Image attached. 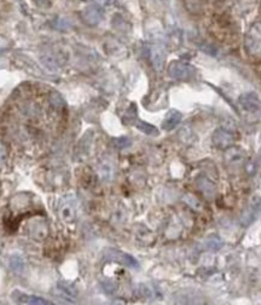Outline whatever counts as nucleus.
<instances>
[{"instance_id": "nucleus-10", "label": "nucleus", "mask_w": 261, "mask_h": 305, "mask_svg": "<svg viewBox=\"0 0 261 305\" xmlns=\"http://www.w3.org/2000/svg\"><path fill=\"white\" fill-rule=\"evenodd\" d=\"M180 120H182V114L177 112V110H170L162 123V127L167 131L172 130L180 122Z\"/></svg>"}, {"instance_id": "nucleus-3", "label": "nucleus", "mask_w": 261, "mask_h": 305, "mask_svg": "<svg viewBox=\"0 0 261 305\" xmlns=\"http://www.w3.org/2000/svg\"><path fill=\"white\" fill-rule=\"evenodd\" d=\"M105 258L110 262H115V263L124 264V265L129 266V268H138V262L133 258L130 254L125 253V252L119 251V249L109 248L105 251Z\"/></svg>"}, {"instance_id": "nucleus-7", "label": "nucleus", "mask_w": 261, "mask_h": 305, "mask_svg": "<svg viewBox=\"0 0 261 305\" xmlns=\"http://www.w3.org/2000/svg\"><path fill=\"white\" fill-rule=\"evenodd\" d=\"M12 298L15 299L19 303H24V304H51L49 301L46 299L41 298V297H37V296H27V294L22 293L19 291H15L12 293Z\"/></svg>"}, {"instance_id": "nucleus-5", "label": "nucleus", "mask_w": 261, "mask_h": 305, "mask_svg": "<svg viewBox=\"0 0 261 305\" xmlns=\"http://www.w3.org/2000/svg\"><path fill=\"white\" fill-rule=\"evenodd\" d=\"M29 234L35 241H42L46 239L47 234H49V226L45 223V221H34L29 225Z\"/></svg>"}, {"instance_id": "nucleus-6", "label": "nucleus", "mask_w": 261, "mask_h": 305, "mask_svg": "<svg viewBox=\"0 0 261 305\" xmlns=\"http://www.w3.org/2000/svg\"><path fill=\"white\" fill-rule=\"evenodd\" d=\"M213 143L215 144V147L224 149V148H227L228 145H231L233 143V135L231 132H228L227 130L219 128L213 135Z\"/></svg>"}, {"instance_id": "nucleus-9", "label": "nucleus", "mask_w": 261, "mask_h": 305, "mask_svg": "<svg viewBox=\"0 0 261 305\" xmlns=\"http://www.w3.org/2000/svg\"><path fill=\"white\" fill-rule=\"evenodd\" d=\"M151 61L154 64L155 69L161 70L163 67V61H165V52H163V47L159 46H152L151 49Z\"/></svg>"}, {"instance_id": "nucleus-8", "label": "nucleus", "mask_w": 261, "mask_h": 305, "mask_svg": "<svg viewBox=\"0 0 261 305\" xmlns=\"http://www.w3.org/2000/svg\"><path fill=\"white\" fill-rule=\"evenodd\" d=\"M240 103L245 110H249V112H254V110L259 109L260 102L258 100L257 96L254 93H244V95L241 96Z\"/></svg>"}, {"instance_id": "nucleus-11", "label": "nucleus", "mask_w": 261, "mask_h": 305, "mask_svg": "<svg viewBox=\"0 0 261 305\" xmlns=\"http://www.w3.org/2000/svg\"><path fill=\"white\" fill-rule=\"evenodd\" d=\"M134 125H135V127L139 128L142 132L147 133V135H157V133H159V131H157L156 127H154V126L150 125V123H148V122H140V120H135Z\"/></svg>"}, {"instance_id": "nucleus-12", "label": "nucleus", "mask_w": 261, "mask_h": 305, "mask_svg": "<svg viewBox=\"0 0 261 305\" xmlns=\"http://www.w3.org/2000/svg\"><path fill=\"white\" fill-rule=\"evenodd\" d=\"M10 266H11L12 270H15L16 273H22L24 269L23 259L19 256H12L11 259H10Z\"/></svg>"}, {"instance_id": "nucleus-2", "label": "nucleus", "mask_w": 261, "mask_h": 305, "mask_svg": "<svg viewBox=\"0 0 261 305\" xmlns=\"http://www.w3.org/2000/svg\"><path fill=\"white\" fill-rule=\"evenodd\" d=\"M76 200L74 198H70V196L64 198L58 206V214L62 221L67 223L74 221L76 218Z\"/></svg>"}, {"instance_id": "nucleus-4", "label": "nucleus", "mask_w": 261, "mask_h": 305, "mask_svg": "<svg viewBox=\"0 0 261 305\" xmlns=\"http://www.w3.org/2000/svg\"><path fill=\"white\" fill-rule=\"evenodd\" d=\"M195 68L184 62H173L169 67V75L174 79L185 80L194 77Z\"/></svg>"}, {"instance_id": "nucleus-14", "label": "nucleus", "mask_w": 261, "mask_h": 305, "mask_svg": "<svg viewBox=\"0 0 261 305\" xmlns=\"http://www.w3.org/2000/svg\"><path fill=\"white\" fill-rule=\"evenodd\" d=\"M7 160V149L1 142H0V167H4Z\"/></svg>"}, {"instance_id": "nucleus-1", "label": "nucleus", "mask_w": 261, "mask_h": 305, "mask_svg": "<svg viewBox=\"0 0 261 305\" xmlns=\"http://www.w3.org/2000/svg\"><path fill=\"white\" fill-rule=\"evenodd\" d=\"M245 49L250 55L261 54V22L253 24L245 35Z\"/></svg>"}, {"instance_id": "nucleus-13", "label": "nucleus", "mask_w": 261, "mask_h": 305, "mask_svg": "<svg viewBox=\"0 0 261 305\" xmlns=\"http://www.w3.org/2000/svg\"><path fill=\"white\" fill-rule=\"evenodd\" d=\"M205 246L209 249H212V251H218V249H220L223 247V241L218 236L212 235L205 240Z\"/></svg>"}, {"instance_id": "nucleus-15", "label": "nucleus", "mask_w": 261, "mask_h": 305, "mask_svg": "<svg viewBox=\"0 0 261 305\" xmlns=\"http://www.w3.org/2000/svg\"><path fill=\"white\" fill-rule=\"evenodd\" d=\"M115 143H116V147L122 149V148H127L130 145V140L126 137H121V138H116L115 140Z\"/></svg>"}]
</instances>
